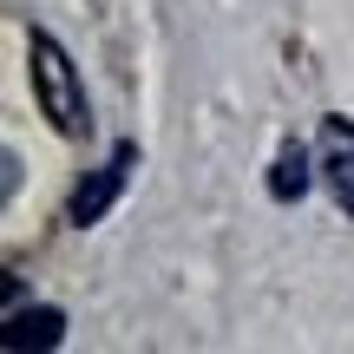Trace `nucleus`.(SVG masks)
<instances>
[{
    "label": "nucleus",
    "instance_id": "nucleus-1",
    "mask_svg": "<svg viewBox=\"0 0 354 354\" xmlns=\"http://www.w3.org/2000/svg\"><path fill=\"white\" fill-rule=\"evenodd\" d=\"M26 66H33V99H39V112L53 118V131L86 138L92 105H86V86H79V66L66 59V46L53 33H33L26 39Z\"/></svg>",
    "mask_w": 354,
    "mask_h": 354
},
{
    "label": "nucleus",
    "instance_id": "nucleus-2",
    "mask_svg": "<svg viewBox=\"0 0 354 354\" xmlns=\"http://www.w3.org/2000/svg\"><path fill=\"white\" fill-rule=\"evenodd\" d=\"M131 165H138V145H118L112 151V165H99L86 177V184L73 190V203H66V223H79V230H92L105 210L118 203V190H125V177H131Z\"/></svg>",
    "mask_w": 354,
    "mask_h": 354
},
{
    "label": "nucleus",
    "instance_id": "nucleus-3",
    "mask_svg": "<svg viewBox=\"0 0 354 354\" xmlns=\"http://www.w3.org/2000/svg\"><path fill=\"white\" fill-rule=\"evenodd\" d=\"M315 165H322V184H328V197L354 216V125H348V118H322Z\"/></svg>",
    "mask_w": 354,
    "mask_h": 354
},
{
    "label": "nucleus",
    "instance_id": "nucleus-4",
    "mask_svg": "<svg viewBox=\"0 0 354 354\" xmlns=\"http://www.w3.org/2000/svg\"><path fill=\"white\" fill-rule=\"evenodd\" d=\"M59 328H66V315L59 308H33V315H26V308H13L7 315V328H0V348H53L59 342Z\"/></svg>",
    "mask_w": 354,
    "mask_h": 354
},
{
    "label": "nucleus",
    "instance_id": "nucleus-5",
    "mask_svg": "<svg viewBox=\"0 0 354 354\" xmlns=\"http://www.w3.org/2000/svg\"><path fill=\"white\" fill-rule=\"evenodd\" d=\"M315 171H322L315 151H302V145H282V151H276V171H269V197H276V203H295L308 184H315Z\"/></svg>",
    "mask_w": 354,
    "mask_h": 354
}]
</instances>
